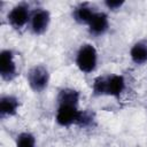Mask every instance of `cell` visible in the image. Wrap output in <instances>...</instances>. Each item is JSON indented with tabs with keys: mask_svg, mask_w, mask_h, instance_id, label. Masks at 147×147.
I'll return each mask as SVG.
<instances>
[{
	"mask_svg": "<svg viewBox=\"0 0 147 147\" xmlns=\"http://www.w3.org/2000/svg\"><path fill=\"white\" fill-rule=\"evenodd\" d=\"M88 31L93 36H102L109 29L108 15L103 11H95L92 20L88 23Z\"/></svg>",
	"mask_w": 147,
	"mask_h": 147,
	"instance_id": "ba28073f",
	"label": "cell"
},
{
	"mask_svg": "<svg viewBox=\"0 0 147 147\" xmlns=\"http://www.w3.org/2000/svg\"><path fill=\"white\" fill-rule=\"evenodd\" d=\"M0 76L6 82H11L17 76L15 54L11 49H2L0 53Z\"/></svg>",
	"mask_w": 147,
	"mask_h": 147,
	"instance_id": "8992f818",
	"label": "cell"
},
{
	"mask_svg": "<svg viewBox=\"0 0 147 147\" xmlns=\"http://www.w3.org/2000/svg\"><path fill=\"white\" fill-rule=\"evenodd\" d=\"M94 14H95V10L88 2L79 3L72 10L74 20L79 24H86V25H88V23L92 20Z\"/></svg>",
	"mask_w": 147,
	"mask_h": 147,
	"instance_id": "30bf717a",
	"label": "cell"
},
{
	"mask_svg": "<svg viewBox=\"0 0 147 147\" xmlns=\"http://www.w3.org/2000/svg\"><path fill=\"white\" fill-rule=\"evenodd\" d=\"M20 109V100L14 95H3L0 99V116L1 118L11 117Z\"/></svg>",
	"mask_w": 147,
	"mask_h": 147,
	"instance_id": "9c48e42d",
	"label": "cell"
},
{
	"mask_svg": "<svg viewBox=\"0 0 147 147\" xmlns=\"http://www.w3.org/2000/svg\"><path fill=\"white\" fill-rule=\"evenodd\" d=\"M51 23V14L47 9L38 8L31 14L30 26L34 34H42L48 29Z\"/></svg>",
	"mask_w": 147,
	"mask_h": 147,
	"instance_id": "52a82bcc",
	"label": "cell"
},
{
	"mask_svg": "<svg viewBox=\"0 0 147 147\" xmlns=\"http://www.w3.org/2000/svg\"><path fill=\"white\" fill-rule=\"evenodd\" d=\"M106 7L108 9H111V10H116V9H119L123 5H124V1L123 0H107L105 2Z\"/></svg>",
	"mask_w": 147,
	"mask_h": 147,
	"instance_id": "5bb4252c",
	"label": "cell"
},
{
	"mask_svg": "<svg viewBox=\"0 0 147 147\" xmlns=\"http://www.w3.org/2000/svg\"><path fill=\"white\" fill-rule=\"evenodd\" d=\"M130 57L136 64L147 63V40L137 41L130 49Z\"/></svg>",
	"mask_w": 147,
	"mask_h": 147,
	"instance_id": "8fae6325",
	"label": "cell"
},
{
	"mask_svg": "<svg viewBox=\"0 0 147 147\" xmlns=\"http://www.w3.org/2000/svg\"><path fill=\"white\" fill-rule=\"evenodd\" d=\"M55 121L63 127H69L71 125L87 127L93 125L94 116L88 111L80 110L78 106L75 105H57Z\"/></svg>",
	"mask_w": 147,
	"mask_h": 147,
	"instance_id": "6da1fadb",
	"label": "cell"
},
{
	"mask_svg": "<svg viewBox=\"0 0 147 147\" xmlns=\"http://www.w3.org/2000/svg\"><path fill=\"white\" fill-rule=\"evenodd\" d=\"M30 18H31L30 7L26 2H21L15 5L7 15V21L9 25L15 30L23 29L29 23Z\"/></svg>",
	"mask_w": 147,
	"mask_h": 147,
	"instance_id": "5b68a950",
	"label": "cell"
},
{
	"mask_svg": "<svg viewBox=\"0 0 147 147\" xmlns=\"http://www.w3.org/2000/svg\"><path fill=\"white\" fill-rule=\"evenodd\" d=\"M16 147H36V138L30 132H21L16 139Z\"/></svg>",
	"mask_w": 147,
	"mask_h": 147,
	"instance_id": "4fadbf2b",
	"label": "cell"
},
{
	"mask_svg": "<svg viewBox=\"0 0 147 147\" xmlns=\"http://www.w3.org/2000/svg\"><path fill=\"white\" fill-rule=\"evenodd\" d=\"M26 79L30 88L36 93H40L48 86L49 83L48 69L41 64L34 65L28 71Z\"/></svg>",
	"mask_w": 147,
	"mask_h": 147,
	"instance_id": "277c9868",
	"label": "cell"
},
{
	"mask_svg": "<svg viewBox=\"0 0 147 147\" xmlns=\"http://www.w3.org/2000/svg\"><path fill=\"white\" fill-rule=\"evenodd\" d=\"M125 90V79L122 75L99 76L92 84V92L94 95H109L119 98Z\"/></svg>",
	"mask_w": 147,
	"mask_h": 147,
	"instance_id": "7a4b0ae2",
	"label": "cell"
},
{
	"mask_svg": "<svg viewBox=\"0 0 147 147\" xmlns=\"http://www.w3.org/2000/svg\"><path fill=\"white\" fill-rule=\"evenodd\" d=\"M79 98H80V94L77 90L71 88V87H65V88L60 90V92L57 94V98H56V101H57V105H75V106H78Z\"/></svg>",
	"mask_w": 147,
	"mask_h": 147,
	"instance_id": "7c38bea8",
	"label": "cell"
},
{
	"mask_svg": "<svg viewBox=\"0 0 147 147\" xmlns=\"http://www.w3.org/2000/svg\"><path fill=\"white\" fill-rule=\"evenodd\" d=\"M76 65L85 74H90L95 70L98 63V52L91 44H83L76 54Z\"/></svg>",
	"mask_w": 147,
	"mask_h": 147,
	"instance_id": "3957f363",
	"label": "cell"
}]
</instances>
